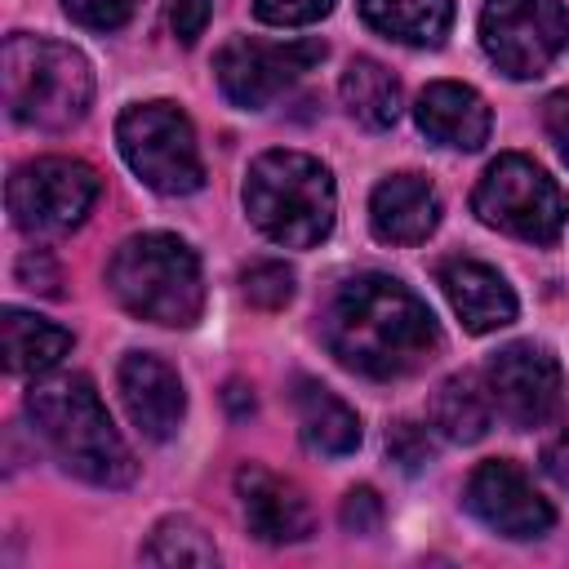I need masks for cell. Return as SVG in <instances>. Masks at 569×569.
<instances>
[{
    "label": "cell",
    "mask_w": 569,
    "mask_h": 569,
    "mask_svg": "<svg viewBox=\"0 0 569 569\" xmlns=\"http://www.w3.org/2000/svg\"><path fill=\"white\" fill-rule=\"evenodd\" d=\"M329 356L365 378H405L436 360L440 325L431 307L396 276H347L320 307Z\"/></svg>",
    "instance_id": "obj_1"
},
{
    "label": "cell",
    "mask_w": 569,
    "mask_h": 569,
    "mask_svg": "<svg viewBox=\"0 0 569 569\" xmlns=\"http://www.w3.org/2000/svg\"><path fill=\"white\" fill-rule=\"evenodd\" d=\"M27 413H31L36 431L44 436V445L53 449V458L71 476L102 485V489H120L138 476V462H133L124 436L107 418V409L84 373H58V378L31 382Z\"/></svg>",
    "instance_id": "obj_2"
},
{
    "label": "cell",
    "mask_w": 569,
    "mask_h": 569,
    "mask_svg": "<svg viewBox=\"0 0 569 569\" xmlns=\"http://www.w3.org/2000/svg\"><path fill=\"white\" fill-rule=\"evenodd\" d=\"M240 196H244L249 222L284 249L320 244L338 218L333 173L307 151H284V147L262 151L249 164Z\"/></svg>",
    "instance_id": "obj_3"
},
{
    "label": "cell",
    "mask_w": 569,
    "mask_h": 569,
    "mask_svg": "<svg viewBox=\"0 0 569 569\" xmlns=\"http://www.w3.org/2000/svg\"><path fill=\"white\" fill-rule=\"evenodd\" d=\"M0 84L4 111L44 133H62L89 116L93 102V67L80 49L44 36H9L0 49Z\"/></svg>",
    "instance_id": "obj_4"
},
{
    "label": "cell",
    "mask_w": 569,
    "mask_h": 569,
    "mask_svg": "<svg viewBox=\"0 0 569 569\" xmlns=\"http://www.w3.org/2000/svg\"><path fill=\"white\" fill-rule=\"evenodd\" d=\"M107 289L129 316L164 329H191L204 307L200 258L169 231L129 236L107 262Z\"/></svg>",
    "instance_id": "obj_5"
},
{
    "label": "cell",
    "mask_w": 569,
    "mask_h": 569,
    "mask_svg": "<svg viewBox=\"0 0 569 569\" xmlns=\"http://www.w3.org/2000/svg\"><path fill=\"white\" fill-rule=\"evenodd\" d=\"M471 213L485 227L507 231L525 244H556L569 227V196L542 164L507 151L480 173L471 191Z\"/></svg>",
    "instance_id": "obj_6"
},
{
    "label": "cell",
    "mask_w": 569,
    "mask_h": 569,
    "mask_svg": "<svg viewBox=\"0 0 569 569\" xmlns=\"http://www.w3.org/2000/svg\"><path fill=\"white\" fill-rule=\"evenodd\" d=\"M116 147L124 164L160 196H191L204 187V160L196 129L173 102H133L116 120Z\"/></svg>",
    "instance_id": "obj_7"
},
{
    "label": "cell",
    "mask_w": 569,
    "mask_h": 569,
    "mask_svg": "<svg viewBox=\"0 0 569 569\" xmlns=\"http://www.w3.org/2000/svg\"><path fill=\"white\" fill-rule=\"evenodd\" d=\"M102 191V178L93 164L76 156H36L13 169L4 187V204L18 231L27 236H49V231H71L89 218L93 200Z\"/></svg>",
    "instance_id": "obj_8"
},
{
    "label": "cell",
    "mask_w": 569,
    "mask_h": 569,
    "mask_svg": "<svg viewBox=\"0 0 569 569\" xmlns=\"http://www.w3.org/2000/svg\"><path fill=\"white\" fill-rule=\"evenodd\" d=\"M480 44L502 76L533 80L565 53L569 9L560 0H485Z\"/></svg>",
    "instance_id": "obj_9"
},
{
    "label": "cell",
    "mask_w": 569,
    "mask_h": 569,
    "mask_svg": "<svg viewBox=\"0 0 569 569\" xmlns=\"http://www.w3.org/2000/svg\"><path fill=\"white\" fill-rule=\"evenodd\" d=\"M325 53H329L325 40H253V36H236L231 44L218 49L213 76H218L222 93L236 107L262 111L293 80H302L316 62H325Z\"/></svg>",
    "instance_id": "obj_10"
},
{
    "label": "cell",
    "mask_w": 569,
    "mask_h": 569,
    "mask_svg": "<svg viewBox=\"0 0 569 569\" xmlns=\"http://www.w3.org/2000/svg\"><path fill=\"white\" fill-rule=\"evenodd\" d=\"M485 387L493 396V409L511 427L529 431V427H542L556 413L565 378H560V360L542 342H511L498 356H489Z\"/></svg>",
    "instance_id": "obj_11"
},
{
    "label": "cell",
    "mask_w": 569,
    "mask_h": 569,
    "mask_svg": "<svg viewBox=\"0 0 569 569\" xmlns=\"http://www.w3.org/2000/svg\"><path fill=\"white\" fill-rule=\"evenodd\" d=\"M462 502H467V511H471L485 529H493L498 538H516V542L542 538V533L556 525L551 502L533 489V480H529L511 458H489V462H480V467L467 476Z\"/></svg>",
    "instance_id": "obj_12"
},
{
    "label": "cell",
    "mask_w": 569,
    "mask_h": 569,
    "mask_svg": "<svg viewBox=\"0 0 569 569\" xmlns=\"http://www.w3.org/2000/svg\"><path fill=\"white\" fill-rule=\"evenodd\" d=\"M116 387H120L129 422L147 440L178 436L182 413H187V391H182V378L169 360H160L156 351H129L116 369Z\"/></svg>",
    "instance_id": "obj_13"
},
{
    "label": "cell",
    "mask_w": 569,
    "mask_h": 569,
    "mask_svg": "<svg viewBox=\"0 0 569 569\" xmlns=\"http://www.w3.org/2000/svg\"><path fill=\"white\" fill-rule=\"evenodd\" d=\"M236 493H240L249 533L271 542V547L302 542L316 529V511H311L307 493L289 476H276V471L249 462V467L236 471Z\"/></svg>",
    "instance_id": "obj_14"
},
{
    "label": "cell",
    "mask_w": 569,
    "mask_h": 569,
    "mask_svg": "<svg viewBox=\"0 0 569 569\" xmlns=\"http://www.w3.org/2000/svg\"><path fill=\"white\" fill-rule=\"evenodd\" d=\"M418 129L449 151H480L489 142V102L462 80H431L413 102Z\"/></svg>",
    "instance_id": "obj_15"
},
{
    "label": "cell",
    "mask_w": 569,
    "mask_h": 569,
    "mask_svg": "<svg viewBox=\"0 0 569 569\" xmlns=\"http://www.w3.org/2000/svg\"><path fill=\"white\" fill-rule=\"evenodd\" d=\"M436 280H440V289H445V298H449V307L467 333H493V329L516 320V293L489 262L445 258Z\"/></svg>",
    "instance_id": "obj_16"
},
{
    "label": "cell",
    "mask_w": 569,
    "mask_h": 569,
    "mask_svg": "<svg viewBox=\"0 0 569 569\" xmlns=\"http://www.w3.org/2000/svg\"><path fill=\"white\" fill-rule=\"evenodd\" d=\"M369 227L387 244H422L440 227V191L422 173H391L369 196Z\"/></svg>",
    "instance_id": "obj_17"
},
{
    "label": "cell",
    "mask_w": 569,
    "mask_h": 569,
    "mask_svg": "<svg viewBox=\"0 0 569 569\" xmlns=\"http://www.w3.org/2000/svg\"><path fill=\"white\" fill-rule=\"evenodd\" d=\"M0 351H4V369L13 378H40L71 351V329H62L36 311L4 307L0 311Z\"/></svg>",
    "instance_id": "obj_18"
},
{
    "label": "cell",
    "mask_w": 569,
    "mask_h": 569,
    "mask_svg": "<svg viewBox=\"0 0 569 569\" xmlns=\"http://www.w3.org/2000/svg\"><path fill=\"white\" fill-rule=\"evenodd\" d=\"M293 413H298V431L302 445L311 453L325 458H342L360 445V418L347 400H338L329 387H320L316 378H298L293 387Z\"/></svg>",
    "instance_id": "obj_19"
},
{
    "label": "cell",
    "mask_w": 569,
    "mask_h": 569,
    "mask_svg": "<svg viewBox=\"0 0 569 569\" xmlns=\"http://www.w3.org/2000/svg\"><path fill=\"white\" fill-rule=\"evenodd\" d=\"M360 18L396 44L436 49L453 27V0H360Z\"/></svg>",
    "instance_id": "obj_20"
},
{
    "label": "cell",
    "mask_w": 569,
    "mask_h": 569,
    "mask_svg": "<svg viewBox=\"0 0 569 569\" xmlns=\"http://www.w3.org/2000/svg\"><path fill=\"white\" fill-rule=\"evenodd\" d=\"M493 396L480 373H449L431 396V427L453 445H476L493 422Z\"/></svg>",
    "instance_id": "obj_21"
},
{
    "label": "cell",
    "mask_w": 569,
    "mask_h": 569,
    "mask_svg": "<svg viewBox=\"0 0 569 569\" xmlns=\"http://www.w3.org/2000/svg\"><path fill=\"white\" fill-rule=\"evenodd\" d=\"M338 98H342L347 116L365 129H391L405 111L400 80L378 58H351L342 80H338Z\"/></svg>",
    "instance_id": "obj_22"
},
{
    "label": "cell",
    "mask_w": 569,
    "mask_h": 569,
    "mask_svg": "<svg viewBox=\"0 0 569 569\" xmlns=\"http://www.w3.org/2000/svg\"><path fill=\"white\" fill-rule=\"evenodd\" d=\"M142 560L147 565H196V569H209L218 565V547L209 542V533L187 520V516H169L151 529L147 547H142Z\"/></svg>",
    "instance_id": "obj_23"
},
{
    "label": "cell",
    "mask_w": 569,
    "mask_h": 569,
    "mask_svg": "<svg viewBox=\"0 0 569 569\" xmlns=\"http://www.w3.org/2000/svg\"><path fill=\"white\" fill-rule=\"evenodd\" d=\"M240 284H244V298L253 307L276 311V307H284L293 298V267H284L280 258H262V262H249L244 267Z\"/></svg>",
    "instance_id": "obj_24"
},
{
    "label": "cell",
    "mask_w": 569,
    "mask_h": 569,
    "mask_svg": "<svg viewBox=\"0 0 569 569\" xmlns=\"http://www.w3.org/2000/svg\"><path fill=\"white\" fill-rule=\"evenodd\" d=\"M387 453L405 467V471H418V467H427L431 458H436V440H431V427H422V422H409V418H400V422H391L387 427Z\"/></svg>",
    "instance_id": "obj_25"
},
{
    "label": "cell",
    "mask_w": 569,
    "mask_h": 569,
    "mask_svg": "<svg viewBox=\"0 0 569 569\" xmlns=\"http://www.w3.org/2000/svg\"><path fill=\"white\" fill-rule=\"evenodd\" d=\"M138 0H62V13L84 31H116L133 18Z\"/></svg>",
    "instance_id": "obj_26"
},
{
    "label": "cell",
    "mask_w": 569,
    "mask_h": 569,
    "mask_svg": "<svg viewBox=\"0 0 569 569\" xmlns=\"http://www.w3.org/2000/svg\"><path fill=\"white\" fill-rule=\"evenodd\" d=\"M338 0H253V13L267 27H311L325 13H333Z\"/></svg>",
    "instance_id": "obj_27"
},
{
    "label": "cell",
    "mask_w": 569,
    "mask_h": 569,
    "mask_svg": "<svg viewBox=\"0 0 569 569\" xmlns=\"http://www.w3.org/2000/svg\"><path fill=\"white\" fill-rule=\"evenodd\" d=\"M338 520H342V529H347V533L369 538V533H378V529H382V498H378L369 485H356V489H347Z\"/></svg>",
    "instance_id": "obj_28"
},
{
    "label": "cell",
    "mask_w": 569,
    "mask_h": 569,
    "mask_svg": "<svg viewBox=\"0 0 569 569\" xmlns=\"http://www.w3.org/2000/svg\"><path fill=\"white\" fill-rule=\"evenodd\" d=\"M209 13H213V0H173V13H169V27L182 44H196L209 27Z\"/></svg>",
    "instance_id": "obj_29"
},
{
    "label": "cell",
    "mask_w": 569,
    "mask_h": 569,
    "mask_svg": "<svg viewBox=\"0 0 569 569\" xmlns=\"http://www.w3.org/2000/svg\"><path fill=\"white\" fill-rule=\"evenodd\" d=\"M542 129H547L556 156L569 164V89H556V93L542 102Z\"/></svg>",
    "instance_id": "obj_30"
},
{
    "label": "cell",
    "mask_w": 569,
    "mask_h": 569,
    "mask_svg": "<svg viewBox=\"0 0 569 569\" xmlns=\"http://www.w3.org/2000/svg\"><path fill=\"white\" fill-rule=\"evenodd\" d=\"M542 471L551 476V485H556V489H565V493H569V427L542 445Z\"/></svg>",
    "instance_id": "obj_31"
}]
</instances>
